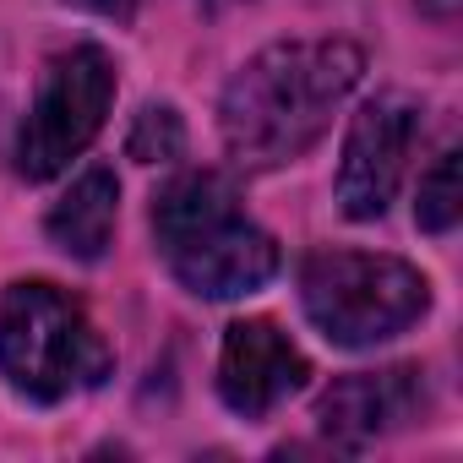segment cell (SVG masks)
Wrapping results in <instances>:
<instances>
[{
	"mask_svg": "<svg viewBox=\"0 0 463 463\" xmlns=\"http://www.w3.org/2000/svg\"><path fill=\"white\" fill-rule=\"evenodd\" d=\"M365 77V50L349 39H295L251 55L218 99V131L241 169H279L311 153L333 109Z\"/></svg>",
	"mask_w": 463,
	"mask_h": 463,
	"instance_id": "6da1fadb",
	"label": "cell"
},
{
	"mask_svg": "<svg viewBox=\"0 0 463 463\" xmlns=\"http://www.w3.org/2000/svg\"><path fill=\"white\" fill-rule=\"evenodd\" d=\"M153 235L169 273L202 300L257 295L279 273V241L241 213V196L223 175L191 169L153 196Z\"/></svg>",
	"mask_w": 463,
	"mask_h": 463,
	"instance_id": "7a4b0ae2",
	"label": "cell"
},
{
	"mask_svg": "<svg viewBox=\"0 0 463 463\" xmlns=\"http://www.w3.org/2000/svg\"><path fill=\"white\" fill-rule=\"evenodd\" d=\"M109 371V344L66 289L44 279H17L0 295V376L23 398L61 403L71 392L99 387Z\"/></svg>",
	"mask_w": 463,
	"mask_h": 463,
	"instance_id": "3957f363",
	"label": "cell"
},
{
	"mask_svg": "<svg viewBox=\"0 0 463 463\" xmlns=\"http://www.w3.org/2000/svg\"><path fill=\"white\" fill-rule=\"evenodd\" d=\"M300 300L306 317L322 327L338 349H376L398 333H409L425 306L430 284L403 257L382 251H311L300 268Z\"/></svg>",
	"mask_w": 463,
	"mask_h": 463,
	"instance_id": "277c9868",
	"label": "cell"
},
{
	"mask_svg": "<svg viewBox=\"0 0 463 463\" xmlns=\"http://www.w3.org/2000/svg\"><path fill=\"white\" fill-rule=\"evenodd\" d=\"M109 104H115V61L99 44H77L55 55L23 120V142H17L23 180H55L61 169H71V158H82L88 142L104 131Z\"/></svg>",
	"mask_w": 463,
	"mask_h": 463,
	"instance_id": "5b68a950",
	"label": "cell"
},
{
	"mask_svg": "<svg viewBox=\"0 0 463 463\" xmlns=\"http://www.w3.org/2000/svg\"><path fill=\"white\" fill-rule=\"evenodd\" d=\"M414 137H420V104L398 88L376 93L354 115V126L344 137V158H338V207H344V218L371 223V218L387 213V202L398 196Z\"/></svg>",
	"mask_w": 463,
	"mask_h": 463,
	"instance_id": "8992f818",
	"label": "cell"
},
{
	"mask_svg": "<svg viewBox=\"0 0 463 463\" xmlns=\"http://www.w3.org/2000/svg\"><path fill=\"white\" fill-rule=\"evenodd\" d=\"M311 382V360L300 354V344L268 322V317H246L223 333L218 349V398L235 409L241 420H268L284 398H295Z\"/></svg>",
	"mask_w": 463,
	"mask_h": 463,
	"instance_id": "52a82bcc",
	"label": "cell"
},
{
	"mask_svg": "<svg viewBox=\"0 0 463 463\" xmlns=\"http://www.w3.org/2000/svg\"><path fill=\"white\" fill-rule=\"evenodd\" d=\"M420 409H425V371L420 365H387V371L338 376L317 403V425L338 447H365V441L403 430Z\"/></svg>",
	"mask_w": 463,
	"mask_h": 463,
	"instance_id": "ba28073f",
	"label": "cell"
},
{
	"mask_svg": "<svg viewBox=\"0 0 463 463\" xmlns=\"http://www.w3.org/2000/svg\"><path fill=\"white\" fill-rule=\"evenodd\" d=\"M115 213H120V180L109 169H82L71 180V191L50 207L44 229L66 257L99 262L109 251V241H115Z\"/></svg>",
	"mask_w": 463,
	"mask_h": 463,
	"instance_id": "9c48e42d",
	"label": "cell"
},
{
	"mask_svg": "<svg viewBox=\"0 0 463 463\" xmlns=\"http://www.w3.org/2000/svg\"><path fill=\"white\" fill-rule=\"evenodd\" d=\"M463 213V185H458V147H447L425 175H420V202H414V223L430 235H447Z\"/></svg>",
	"mask_w": 463,
	"mask_h": 463,
	"instance_id": "30bf717a",
	"label": "cell"
},
{
	"mask_svg": "<svg viewBox=\"0 0 463 463\" xmlns=\"http://www.w3.org/2000/svg\"><path fill=\"white\" fill-rule=\"evenodd\" d=\"M126 153L137 164H175L185 153V126L169 104H142L131 131H126Z\"/></svg>",
	"mask_w": 463,
	"mask_h": 463,
	"instance_id": "8fae6325",
	"label": "cell"
},
{
	"mask_svg": "<svg viewBox=\"0 0 463 463\" xmlns=\"http://www.w3.org/2000/svg\"><path fill=\"white\" fill-rule=\"evenodd\" d=\"M82 12H99V17H109V23H137V12H142V0H77Z\"/></svg>",
	"mask_w": 463,
	"mask_h": 463,
	"instance_id": "7c38bea8",
	"label": "cell"
},
{
	"mask_svg": "<svg viewBox=\"0 0 463 463\" xmlns=\"http://www.w3.org/2000/svg\"><path fill=\"white\" fill-rule=\"evenodd\" d=\"M420 12H430L436 23H452L458 17V0H420Z\"/></svg>",
	"mask_w": 463,
	"mask_h": 463,
	"instance_id": "4fadbf2b",
	"label": "cell"
},
{
	"mask_svg": "<svg viewBox=\"0 0 463 463\" xmlns=\"http://www.w3.org/2000/svg\"><path fill=\"white\" fill-rule=\"evenodd\" d=\"M202 6H207V12H223V6H235V0H202Z\"/></svg>",
	"mask_w": 463,
	"mask_h": 463,
	"instance_id": "5bb4252c",
	"label": "cell"
}]
</instances>
